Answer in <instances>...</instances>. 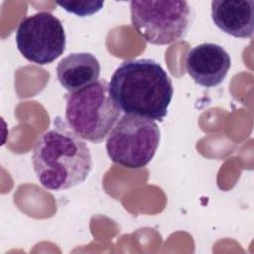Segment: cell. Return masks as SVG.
Here are the masks:
<instances>
[{
	"mask_svg": "<svg viewBox=\"0 0 254 254\" xmlns=\"http://www.w3.org/2000/svg\"><path fill=\"white\" fill-rule=\"evenodd\" d=\"M65 11L79 17L91 16L101 10L104 5L102 1H60L57 2Z\"/></svg>",
	"mask_w": 254,
	"mask_h": 254,
	"instance_id": "30bf717a",
	"label": "cell"
},
{
	"mask_svg": "<svg viewBox=\"0 0 254 254\" xmlns=\"http://www.w3.org/2000/svg\"><path fill=\"white\" fill-rule=\"evenodd\" d=\"M160 137V128L153 120L124 114L107 136V155L121 167L144 168L154 158Z\"/></svg>",
	"mask_w": 254,
	"mask_h": 254,
	"instance_id": "5b68a950",
	"label": "cell"
},
{
	"mask_svg": "<svg viewBox=\"0 0 254 254\" xmlns=\"http://www.w3.org/2000/svg\"><path fill=\"white\" fill-rule=\"evenodd\" d=\"M108 87L120 111L158 121L167 115L174 94L172 79L152 59L123 62L113 72Z\"/></svg>",
	"mask_w": 254,
	"mask_h": 254,
	"instance_id": "6da1fadb",
	"label": "cell"
},
{
	"mask_svg": "<svg viewBox=\"0 0 254 254\" xmlns=\"http://www.w3.org/2000/svg\"><path fill=\"white\" fill-rule=\"evenodd\" d=\"M100 69V64L92 54L72 53L58 64L57 75L64 88L75 91L98 80Z\"/></svg>",
	"mask_w": 254,
	"mask_h": 254,
	"instance_id": "9c48e42d",
	"label": "cell"
},
{
	"mask_svg": "<svg viewBox=\"0 0 254 254\" xmlns=\"http://www.w3.org/2000/svg\"><path fill=\"white\" fill-rule=\"evenodd\" d=\"M65 33L59 18L38 12L23 19L16 31V45L29 62L44 65L53 63L65 50Z\"/></svg>",
	"mask_w": 254,
	"mask_h": 254,
	"instance_id": "8992f818",
	"label": "cell"
},
{
	"mask_svg": "<svg viewBox=\"0 0 254 254\" xmlns=\"http://www.w3.org/2000/svg\"><path fill=\"white\" fill-rule=\"evenodd\" d=\"M131 22L148 43L165 46L186 37L193 10L187 1H131Z\"/></svg>",
	"mask_w": 254,
	"mask_h": 254,
	"instance_id": "277c9868",
	"label": "cell"
},
{
	"mask_svg": "<svg viewBox=\"0 0 254 254\" xmlns=\"http://www.w3.org/2000/svg\"><path fill=\"white\" fill-rule=\"evenodd\" d=\"M231 66L229 54L219 45L203 43L190 49L186 58V68L197 84L214 87L220 84Z\"/></svg>",
	"mask_w": 254,
	"mask_h": 254,
	"instance_id": "52a82bcc",
	"label": "cell"
},
{
	"mask_svg": "<svg viewBox=\"0 0 254 254\" xmlns=\"http://www.w3.org/2000/svg\"><path fill=\"white\" fill-rule=\"evenodd\" d=\"M65 102V119L69 128L79 138L96 144L103 141L121 114L109 94L105 79L68 91Z\"/></svg>",
	"mask_w": 254,
	"mask_h": 254,
	"instance_id": "3957f363",
	"label": "cell"
},
{
	"mask_svg": "<svg viewBox=\"0 0 254 254\" xmlns=\"http://www.w3.org/2000/svg\"><path fill=\"white\" fill-rule=\"evenodd\" d=\"M36 142L32 162L40 184L50 190H64L83 183L92 169L88 146L60 118Z\"/></svg>",
	"mask_w": 254,
	"mask_h": 254,
	"instance_id": "7a4b0ae2",
	"label": "cell"
},
{
	"mask_svg": "<svg viewBox=\"0 0 254 254\" xmlns=\"http://www.w3.org/2000/svg\"><path fill=\"white\" fill-rule=\"evenodd\" d=\"M211 19L225 34L240 39L251 38L254 32V1L213 0Z\"/></svg>",
	"mask_w": 254,
	"mask_h": 254,
	"instance_id": "ba28073f",
	"label": "cell"
}]
</instances>
